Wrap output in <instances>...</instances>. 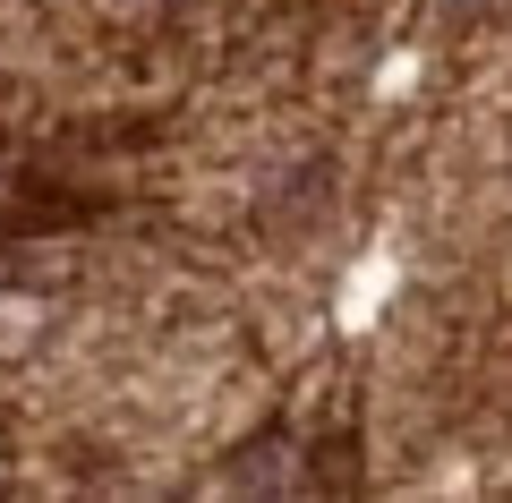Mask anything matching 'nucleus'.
<instances>
[{
	"instance_id": "1",
	"label": "nucleus",
	"mask_w": 512,
	"mask_h": 503,
	"mask_svg": "<svg viewBox=\"0 0 512 503\" xmlns=\"http://www.w3.org/2000/svg\"><path fill=\"white\" fill-rule=\"evenodd\" d=\"M444 18H478V9H495V0H436Z\"/></svg>"
},
{
	"instance_id": "2",
	"label": "nucleus",
	"mask_w": 512,
	"mask_h": 503,
	"mask_svg": "<svg viewBox=\"0 0 512 503\" xmlns=\"http://www.w3.org/2000/svg\"><path fill=\"white\" fill-rule=\"evenodd\" d=\"M128 9H180V0H128Z\"/></svg>"
}]
</instances>
